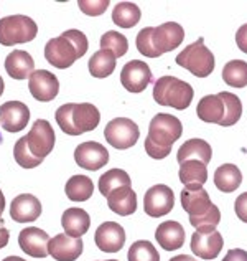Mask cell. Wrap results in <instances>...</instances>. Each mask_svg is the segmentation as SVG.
Here are the masks:
<instances>
[{
	"label": "cell",
	"instance_id": "4316f807",
	"mask_svg": "<svg viewBox=\"0 0 247 261\" xmlns=\"http://www.w3.org/2000/svg\"><path fill=\"white\" fill-rule=\"evenodd\" d=\"M178 177L184 187H203L208 180V169L200 161H184L180 164Z\"/></svg>",
	"mask_w": 247,
	"mask_h": 261
},
{
	"label": "cell",
	"instance_id": "ffe728a7",
	"mask_svg": "<svg viewBox=\"0 0 247 261\" xmlns=\"http://www.w3.org/2000/svg\"><path fill=\"white\" fill-rule=\"evenodd\" d=\"M50 235L45 230H40L37 226H28L20 231L18 245L26 255L32 258H45L48 256V243H50Z\"/></svg>",
	"mask_w": 247,
	"mask_h": 261
},
{
	"label": "cell",
	"instance_id": "4dcf8cb0",
	"mask_svg": "<svg viewBox=\"0 0 247 261\" xmlns=\"http://www.w3.org/2000/svg\"><path fill=\"white\" fill-rule=\"evenodd\" d=\"M140 9L132 2H120L112 10V22L120 29H132L140 22Z\"/></svg>",
	"mask_w": 247,
	"mask_h": 261
},
{
	"label": "cell",
	"instance_id": "9a60e30c",
	"mask_svg": "<svg viewBox=\"0 0 247 261\" xmlns=\"http://www.w3.org/2000/svg\"><path fill=\"white\" fill-rule=\"evenodd\" d=\"M94 243L101 251L117 253L126 245V230L115 222H106L98 226L94 235Z\"/></svg>",
	"mask_w": 247,
	"mask_h": 261
},
{
	"label": "cell",
	"instance_id": "2e32d148",
	"mask_svg": "<svg viewBox=\"0 0 247 261\" xmlns=\"http://www.w3.org/2000/svg\"><path fill=\"white\" fill-rule=\"evenodd\" d=\"M28 89L37 101L48 102L53 101L59 91V81L53 73L46 70H37L28 78Z\"/></svg>",
	"mask_w": 247,
	"mask_h": 261
},
{
	"label": "cell",
	"instance_id": "9c48e42d",
	"mask_svg": "<svg viewBox=\"0 0 247 261\" xmlns=\"http://www.w3.org/2000/svg\"><path fill=\"white\" fill-rule=\"evenodd\" d=\"M38 25L26 15H9L0 18V45L13 46L35 40Z\"/></svg>",
	"mask_w": 247,
	"mask_h": 261
},
{
	"label": "cell",
	"instance_id": "3957f363",
	"mask_svg": "<svg viewBox=\"0 0 247 261\" xmlns=\"http://www.w3.org/2000/svg\"><path fill=\"white\" fill-rule=\"evenodd\" d=\"M183 134V124L181 121L175 116L160 113L153 116L150 121L148 134L145 139V152L152 159H165L170 155L173 144L180 139Z\"/></svg>",
	"mask_w": 247,
	"mask_h": 261
},
{
	"label": "cell",
	"instance_id": "f35d334b",
	"mask_svg": "<svg viewBox=\"0 0 247 261\" xmlns=\"http://www.w3.org/2000/svg\"><path fill=\"white\" fill-rule=\"evenodd\" d=\"M236 43H237L239 50L247 53V23L239 27V30L236 33Z\"/></svg>",
	"mask_w": 247,
	"mask_h": 261
},
{
	"label": "cell",
	"instance_id": "7c38bea8",
	"mask_svg": "<svg viewBox=\"0 0 247 261\" xmlns=\"http://www.w3.org/2000/svg\"><path fill=\"white\" fill-rule=\"evenodd\" d=\"M173 207H175V195L173 190L168 185L163 184L153 185L143 195V212L152 218H159L170 214Z\"/></svg>",
	"mask_w": 247,
	"mask_h": 261
},
{
	"label": "cell",
	"instance_id": "d4e9b609",
	"mask_svg": "<svg viewBox=\"0 0 247 261\" xmlns=\"http://www.w3.org/2000/svg\"><path fill=\"white\" fill-rule=\"evenodd\" d=\"M61 225H63L68 237L81 238L82 235H86L89 226H91V217L86 210L71 207L65 210L63 217H61Z\"/></svg>",
	"mask_w": 247,
	"mask_h": 261
},
{
	"label": "cell",
	"instance_id": "5b68a950",
	"mask_svg": "<svg viewBox=\"0 0 247 261\" xmlns=\"http://www.w3.org/2000/svg\"><path fill=\"white\" fill-rule=\"evenodd\" d=\"M89 48L86 35L79 30H66L59 37L51 38L45 46V58L59 70L70 68L78 58H82Z\"/></svg>",
	"mask_w": 247,
	"mask_h": 261
},
{
	"label": "cell",
	"instance_id": "74e56055",
	"mask_svg": "<svg viewBox=\"0 0 247 261\" xmlns=\"http://www.w3.org/2000/svg\"><path fill=\"white\" fill-rule=\"evenodd\" d=\"M234 212L241 222L247 223V192L241 194L234 202Z\"/></svg>",
	"mask_w": 247,
	"mask_h": 261
},
{
	"label": "cell",
	"instance_id": "f6af8a7d",
	"mask_svg": "<svg viewBox=\"0 0 247 261\" xmlns=\"http://www.w3.org/2000/svg\"><path fill=\"white\" fill-rule=\"evenodd\" d=\"M4 80H2V76H0V96H2L4 94Z\"/></svg>",
	"mask_w": 247,
	"mask_h": 261
},
{
	"label": "cell",
	"instance_id": "ac0fdd59",
	"mask_svg": "<svg viewBox=\"0 0 247 261\" xmlns=\"http://www.w3.org/2000/svg\"><path fill=\"white\" fill-rule=\"evenodd\" d=\"M224 245L223 235L216 230L195 231L191 237V251L201 259H214L221 253Z\"/></svg>",
	"mask_w": 247,
	"mask_h": 261
},
{
	"label": "cell",
	"instance_id": "f1b7e54d",
	"mask_svg": "<svg viewBox=\"0 0 247 261\" xmlns=\"http://www.w3.org/2000/svg\"><path fill=\"white\" fill-rule=\"evenodd\" d=\"M66 197L73 202H86L94 194V184L86 175H73L65 185Z\"/></svg>",
	"mask_w": 247,
	"mask_h": 261
},
{
	"label": "cell",
	"instance_id": "6da1fadb",
	"mask_svg": "<svg viewBox=\"0 0 247 261\" xmlns=\"http://www.w3.org/2000/svg\"><path fill=\"white\" fill-rule=\"evenodd\" d=\"M184 30L180 23L167 22L159 27H147L139 32L135 40L137 50L143 57L159 58L163 53L173 51L183 43Z\"/></svg>",
	"mask_w": 247,
	"mask_h": 261
},
{
	"label": "cell",
	"instance_id": "ee69618b",
	"mask_svg": "<svg viewBox=\"0 0 247 261\" xmlns=\"http://www.w3.org/2000/svg\"><path fill=\"white\" fill-rule=\"evenodd\" d=\"M2 261H25L23 258H20V256H7L4 258Z\"/></svg>",
	"mask_w": 247,
	"mask_h": 261
},
{
	"label": "cell",
	"instance_id": "60d3db41",
	"mask_svg": "<svg viewBox=\"0 0 247 261\" xmlns=\"http://www.w3.org/2000/svg\"><path fill=\"white\" fill-rule=\"evenodd\" d=\"M9 240H10V231L7 230L5 222L0 218V250L5 248V246L9 245Z\"/></svg>",
	"mask_w": 247,
	"mask_h": 261
},
{
	"label": "cell",
	"instance_id": "d590c367",
	"mask_svg": "<svg viewBox=\"0 0 247 261\" xmlns=\"http://www.w3.org/2000/svg\"><path fill=\"white\" fill-rule=\"evenodd\" d=\"M13 157H15V162L18 164V166L23 167V169H35L37 166H40V164L43 162V159H38V157H35L28 150L25 136L20 137V139L15 142V147H13Z\"/></svg>",
	"mask_w": 247,
	"mask_h": 261
},
{
	"label": "cell",
	"instance_id": "836d02e7",
	"mask_svg": "<svg viewBox=\"0 0 247 261\" xmlns=\"http://www.w3.org/2000/svg\"><path fill=\"white\" fill-rule=\"evenodd\" d=\"M101 50L111 51L115 58H120L129 50V40L119 32L109 30L101 37Z\"/></svg>",
	"mask_w": 247,
	"mask_h": 261
},
{
	"label": "cell",
	"instance_id": "52a82bcc",
	"mask_svg": "<svg viewBox=\"0 0 247 261\" xmlns=\"http://www.w3.org/2000/svg\"><path fill=\"white\" fill-rule=\"evenodd\" d=\"M195 91L190 83L175 76H162L153 85V99L162 106H171L183 111L193 101Z\"/></svg>",
	"mask_w": 247,
	"mask_h": 261
},
{
	"label": "cell",
	"instance_id": "8992f818",
	"mask_svg": "<svg viewBox=\"0 0 247 261\" xmlns=\"http://www.w3.org/2000/svg\"><path fill=\"white\" fill-rule=\"evenodd\" d=\"M54 119L65 134L79 136L99 126L101 113L91 102H68L56 109Z\"/></svg>",
	"mask_w": 247,
	"mask_h": 261
},
{
	"label": "cell",
	"instance_id": "30bf717a",
	"mask_svg": "<svg viewBox=\"0 0 247 261\" xmlns=\"http://www.w3.org/2000/svg\"><path fill=\"white\" fill-rule=\"evenodd\" d=\"M106 141L112 147L119 150H126L135 146L140 137V129L132 119L129 118H115L109 121L104 129Z\"/></svg>",
	"mask_w": 247,
	"mask_h": 261
},
{
	"label": "cell",
	"instance_id": "ba28073f",
	"mask_svg": "<svg viewBox=\"0 0 247 261\" xmlns=\"http://www.w3.org/2000/svg\"><path fill=\"white\" fill-rule=\"evenodd\" d=\"M176 63L196 78H206L214 71V55L204 46V38H198L176 57Z\"/></svg>",
	"mask_w": 247,
	"mask_h": 261
},
{
	"label": "cell",
	"instance_id": "7402d4cb",
	"mask_svg": "<svg viewBox=\"0 0 247 261\" xmlns=\"http://www.w3.org/2000/svg\"><path fill=\"white\" fill-rule=\"evenodd\" d=\"M155 238L159 242L160 248L163 250L167 251L180 250L184 245V228L178 222H173V220L162 222L155 231Z\"/></svg>",
	"mask_w": 247,
	"mask_h": 261
},
{
	"label": "cell",
	"instance_id": "8d00e7d4",
	"mask_svg": "<svg viewBox=\"0 0 247 261\" xmlns=\"http://www.w3.org/2000/svg\"><path fill=\"white\" fill-rule=\"evenodd\" d=\"M78 7L86 15L98 17L106 12V9L109 7V0H79Z\"/></svg>",
	"mask_w": 247,
	"mask_h": 261
},
{
	"label": "cell",
	"instance_id": "d6986e66",
	"mask_svg": "<svg viewBox=\"0 0 247 261\" xmlns=\"http://www.w3.org/2000/svg\"><path fill=\"white\" fill-rule=\"evenodd\" d=\"M82 248L84 245L81 238H71L66 233H59L48 243V255L56 261H76L81 256Z\"/></svg>",
	"mask_w": 247,
	"mask_h": 261
},
{
	"label": "cell",
	"instance_id": "bcb514c9",
	"mask_svg": "<svg viewBox=\"0 0 247 261\" xmlns=\"http://www.w3.org/2000/svg\"><path fill=\"white\" fill-rule=\"evenodd\" d=\"M106 261H117V259H106Z\"/></svg>",
	"mask_w": 247,
	"mask_h": 261
},
{
	"label": "cell",
	"instance_id": "5bb4252c",
	"mask_svg": "<svg viewBox=\"0 0 247 261\" xmlns=\"http://www.w3.org/2000/svg\"><path fill=\"white\" fill-rule=\"evenodd\" d=\"M74 161L81 169L94 172V170L102 169L109 162V152L102 144L96 141H86L74 149Z\"/></svg>",
	"mask_w": 247,
	"mask_h": 261
},
{
	"label": "cell",
	"instance_id": "7a4b0ae2",
	"mask_svg": "<svg viewBox=\"0 0 247 261\" xmlns=\"http://www.w3.org/2000/svg\"><path fill=\"white\" fill-rule=\"evenodd\" d=\"M196 114L203 122H212V124L229 127L241 119L242 105L234 93L221 91L201 98V101L198 102Z\"/></svg>",
	"mask_w": 247,
	"mask_h": 261
},
{
	"label": "cell",
	"instance_id": "603a6c76",
	"mask_svg": "<svg viewBox=\"0 0 247 261\" xmlns=\"http://www.w3.org/2000/svg\"><path fill=\"white\" fill-rule=\"evenodd\" d=\"M5 71L13 80H26L35 71V61L28 51L13 50L5 58Z\"/></svg>",
	"mask_w": 247,
	"mask_h": 261
},
{
	"label": "cell",
	"instance_id": "7bdbcfd3",
	"mask_svg": "<svg viewBox=\"0 0 247 261\" xmlns=\"http://www.w3.org/2000/svg\"><path fill=\"white\" fill-rule=\"evenodd\" d=\"M4 210H5V195H4V192L0 190V218H2Z\"/></svg>",
	"mask_w": 247,
	"mask_h": 261
},
{
	"label": "cell",
	"instance_id": "e0dca14e",
	"mask_svg": "<svg viewBox=\"0 0 247 261\" xmlns=\"http://www.w3.org/2000/svg\"><path fill=\"white\" fill-rule=\"evenodd\" d=\"M30 121V109L25 102L7 101L0 106V126L9 133H18Z\"/></svg>",
	"mask_w": 247,
	"mask_h": 261
},
{
	"label": "cell",
	"instance_id": "d6a6232c",
	"mask_svg": "<svg viewBox=\"0 0 247 261\" xmlns=\"http://www.w3.org/2000/svg\"><path fill=\"white\" fill-rule=\"evenodd\" d=\"M123 185H130V177L122 169H111L99 178V192L104 197H107L115 189L123 187Z\"/></svg>",
	"mask_w": 247,
	"mask_h": 261
},
{
	"label": "cell",
	"instance_id": "e575fe53",
	"mask_svg": "<svg viewBox=\"0 0 247 261\" xmlns=\"http://www.w3.org/2000/svg\"><path fill=\"white\" fill-rule=\"evenodd\" d=\"M127 258L129 261H160L159 251L147 240H139L130 245Z\"/></svg>",
	"mask_w": 247,
	"mask_h": 261
},
{
	"label": "cell",
	"instance_id": "277c9868",
	"mask_svg": "<svg viewBox=\"0 0 247 261\" xmlns=\"http://www.w3.org/2000/svg\"><path fill=\"white\" fill-rule=\"evenodd\" d=\"M181 207L190 215V223L196 231L216 230L221 222V212L211 202L203 187H184L181 190Z\"/></svg>",
	"mask_w": 247,
	"mask_h": 261
},
{
	"label": "cell",
	"instance_id": "f546056e",
	"mask_svg": "<svg viewBox=\"0 0 247 261\" xmlns=\"http://www.w3.org/2000/svg\"><path fill=\"white\" fill-rule=\"evenodd\" d=\"M115 58L111 51L107 50H99L96 51L91 58H89V73L92 74L94 78H107L111 76L115 70Z\"/></svg>",
	"mask_w": 247,
	"mask_h": 261
},
{
	"label": "cell",
	"instance_id": "ab89813d",
	"mask_svg": "<svg viewBox=\"0 0 247 261\" xmlns=\"http://www.w3.org/2000/svg\"><path fill=\"white\" fill-rule=\"evenodd\" d=\"M223 261H247V251L241 250V248L229 250L228 253H226Z\"/></svg>",
	"mask_w": 247,
	"mask_h": 261
},
{
	"label": "cell",
	"instance_id": "b9f144b4",
	"mask_svg": "<svg viewBox=\"0 0 247 261\" xmlns=\"http://www.w3.org/2000/svg\"><path fill=\"white\" fill-rule=\"evenodd\" d=\"M170 261H196L195 258H191V256H188V255H178V256H175V258H171Z\"/></svg>",
	"mask_w": 247,
	"mask_h": 261
},
{
	"label": "cell",
	"instance_id": "4fadbf2b",
	"mask_svg": "<svg viewBox=\"0 0 247 261\" xmlns=\"http://www.w3.org/2000/svg\"><path fill=\"white\" fill-rule=\"evenodd\" d=\"M120 83L130 93H142L152 83L150 66L140 60H130L120 71Z\"/></svg>",
	"mask_w": 247,
	"mask_h": 261
},
{
	"label": "cell",
	"instance_id": "484cf974",
	"mask_svg": "<svg viewBox=\"0 0 247 261\" xmlns=\"http://www.w3.org/2000/svg\"><path fill=\"white\" fill-rule=\"evenodd\" d=\"M211 157H212V149L208 142L203 139H190L178 149L176 161L178 164H181L184 161H200L208 166L211 162Z\"/></svg>",
	"mask_w": 247,
	"mask_h": 261
},
{
	"label": "cell",
	"instance_id": "1f68e13d",
	"mask_svg": "<svg viewBox=\"0 0 247 261\" xmlns=\"http://www.w3.org/2000/svg\"><path fill=\"white\" fill-rule=\"evenodd\" d=\"M223 80L231 88L247 86V63L242 60H231L223 68Z\"/></svg>",
	"mask_w": 247,
	"mask_h": 261
},
{
	"label": "cell",
	"instance_id": "8fae6325",
	"mask_svg": "<svg viewBox=\"0 0 247 261\" xmlns=\"http://www.w3.org/2000/svg\"><path fill=\"white\" fill-rule=\"evenodd\" d=\"M25 139L30 152L38 159H45L53 150L56 136H54V130L46 119H37L28 130V134L25 136Z\"/></svg>",
	"mask_w": 247,
	"mask_h": 261
},
{
	"label": "cell",
	"instance_id": "83f0119b",
	"mask_svg": "<svg viewBox=\"0 0 247 261\" xmlns=\"http://www.w3.org/2000/svg\"><path fill=\"white\" fill-rule=\"evenodd\" d=\"M242 184V174L234 164H224V166L218 167L214 172V185L218 190L224 192V194H231V192L237 190Z\"/></svg>",
	"mask_w": 247,
	"mask_h": 261
},
{
	"label": "cell",
	"instance_id": "cb8c5ba5",
	"mask_svg": "<svg viewBox=\"0 0 247 261\" xmlns=\"http://www.w3.org/2000/svg\"><path fill=\"white\" fill-rule=\"evenodd\" d=\"M106 198L109 208L120 217H129L137 210V194L130 185H123V187L115 189Z\"/></svg>",
	"mask_w": 247,
	"mask_h": 261
},
{
	"label": "cell",
	"instance_id": "44dd1931",
	"mask_svg": "<svg viewBox=\"0 0 247 261\" xmlns=\"http://www.w3.org/2000/svg\"><path fill=\"white\" fill-rule=\"evenodd\" d=\"M41 215V203L32 194L17 195L10 203V217L17 223H30Z\"/></svg>",
	"mask_w": 247,
	"mask_h": 261
}]
</instances>
